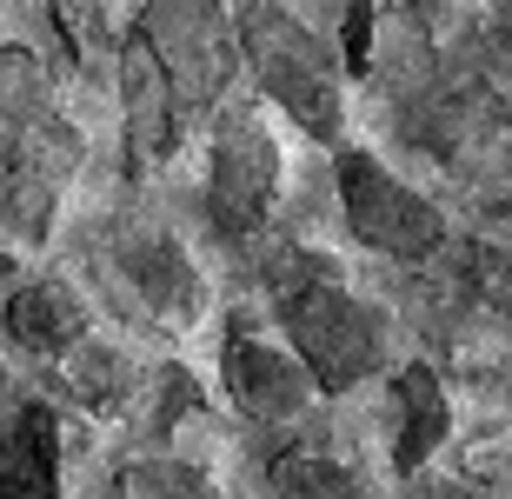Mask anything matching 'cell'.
<instances>
[{"label": "cell", "mask_w": 512, "mask_h": 499, "mask_svg": "<svg viewBox=\"0 0 512 499\" xmlns=\"http://www.w3.org/2000/svg\"><path fill=\"white\" fill-rule=\"evenodd\" d=\"M273 287H280V320L293 333V353L306 360V373L326 393H346V386H360L380 366V353H386L380 320L333 273H320V260H300V253L273 260Z\"/></svg>", "instance_id": "1"}, {"label": "cell", "mask_w": 512, "mask_h": 499, "mask_svg": "<svg viewBox=\"0 0 512 499\" xmlns=\"http://www.w3.org/2000/svg\"><path fill=\"white\" fill-rule=\"evenodd\" d=\"M240 40H247V60H253V74H260V87L300 120L306 134H320V140L340 134V74H333V54L306 34L300 20L280 14V7H253L240 20Z\"/></svg>", "instance_id": "2"}, {"label": "cell", "mask_w": 512, "mask_h": 499, "mask_svg": "<svg viewBox=\"0 0 512 499\" xmlns=\"http://www.w3.org/2000/svg\"><path fill=\"white\" fill-rule=\"evenodd\" d=\"M340 207H346V227L373 253L433 260L446 247V220L433 213V200L413 193L406 180H393L373 154H340Z\"/></svg>", "instance_id": "3"}, {"label": "cell", "mask_w": 512, "mask_h": 499, "mask_svg": "<svg viewBox=\"0 0 512 499\" xmlns=\"http://www.w3.org/2000/svg\"><path fill=\"white\" fill-rule=\"evenodd\" d=\"M140 40L160 60L180 114H193L220 94V80H227V20H220L213 0H153L147 20H140Z\"/></svg>", "instance_id": "4"}, {"label": "cell", "mask_w": 512, "mask_h": 499, "mask_svg": "<svg viewBox=\"0 0 512 499\" xmlns=\"http://www.w3.org/2000/svg\"><path fill=\"white\" fill-rule=\"evenodd\" d=\"M273 187H280V147L266 134V120L227 114L220 147H213V187H207L213 227L227 233V240H247L266 220V207H273Z\"/></svg>", "instance_id": "5"}, {"label": "cell", "mask_w": 512, "mask_h": 499, "mask_svg": "<svg viewBox=\"0 0 512 499\" xmlns=\"http://www.w3.org/2000/svg\"><path fill=\"white\" fill-rule=\"evenodd\" d=\"M220 373H227V393L233 406L247 413V420H293L306 406V393H313V373H306V360H286L280 346H266L260 333L233 327L227 346H220Z\"/></svg>", "instance_id": "6"}, {"label": "cell", "mask_w": 512, "mask_h": 499, "mask_svg": "<svg viewBox=\"0 0 512 499\" xmlns=\"http://www.w3.org/2000/svg\"><path fill=\"white\" fill-rule=\"evenodd\" d=\"M0 499H60V420L54 406H20L0 426Z\"/></svg>", "instance_id": "7"}, {"label": "cell", "mask_w": 512, "mask_h": 499, "mask_svg": "<svg viewBox=\"0 0 512 499\" xmlns=\"http://www.w3.org/2000/svg\"><path fill=\"white\" fill-rule=\"evenodd\" d=\"M0 327L20 353H34V360H67L80 340H87V307H80L74 293L60 287V280H34V287H20L0 313Z\"/></svg>", "instance_id": "8"}, {"label": "cell", "mask_w": 512, "mask_h": 499, "mask_svg": "<svg viewBox=\"0 0 512 499\" xmlns=\"http://www.w3.org/2000/svg\"><path fill=\"white\" fill-rule=\"evenodd\" d=\"M127 280L140 287V300H147L167 327H193V313H200V280H193L187 253L173 247V240H127Z\"/></svg>", "instance_id": "9"}, {"label": "cell", "mask_w": 512, "mask_h": 499, "mask_svg": "<svg viewBox=\"0 0 512 499\" xmlns=\"http://www.w3.org/2000/svg\"><path fill=\"white\" fill-rule=\"evenodd\" d=\"M399 400V440H393V466L399 473H419V466L439 453L446 426H453V406H446V386H439L433 366H406L393 380Z\"/></svg>", "instance_id": "10"}, {"label": "cell", "mask_w": 512, "mask_h": 499, "mask_svg": "<svg viewBox=\"0 0 512 499\" xmlns=\"http://www.w3.org/2000/svg\"><path fill=\"white\" fill-rule=\"evenodd\" d=\"M453 280L466 293V307L493 313V320H512V253L506 247H486V240H466L453 247Z\"/></svg>", "instance_id": "11"}, {"label": "cell", "mask_w": 512, "mask_h": 499, "mask_svg": "<svg viewBox=\"0 0 512 499\" xmlns=\"http://www.w3.org/2000/svg\"><path fill=\"white\" fill-rule=\"evenodd\" d=\"M273 486H280V499H366L360 480L340 460H326V453H280L273 460Z\"/></svg>", "instance_id": "12"}, {"label": "cell", "mask_w": 512, "mask_h": 499, "mask_svg": "<svg viewBox=\"0 0 512 499\" xmlns=\"http://www.w3.org/2000/svg\"><path fill=\"white\" fill-rule=\"evenodd\" d=\"M120 499H220L193 466H173V460H133L120 466V480H114Z\"/></svg>", "instance_id": "13"}, {"label": "cell", "mask_w": 512, "mask_h": 499, "mask_svg": "<svg viewBox=\"0 0 512 499\" xmlns=\"http://www.w3.org/2000/svg\"><path fill=\"white\" fill-rule=\"evenodd\" d=\"M366 27H373V0H353V14H346V67H366Z\"/></svg>", "instance_id": "14"}, {"label": "cell", "mask_w": 512, "mask_h": 499, "mask_svg": "<svg viewBox=\"0 0 512 499\" xmlns=\"http://www.w3.org/2000/svg\"><path fill=\"white\" fill-rule=\"evenodd\" d=\"M439 7H446V0H413V14H439Z\"/></svg>", "instance_id": "15"}, {"label": "cell", "mask_w": 512, "mask_h": 499, "mask_svg": "<svg viewBox=\"0 0 512 499\" xmlns=\"http://www.w3.org/2000/svg\"><path fill=\"white\" fill-rule=\"evenodd\" d=\"M499 54H506V60H512V34H506V40H499Z\"/></svg>", "instance_id": "16"}, {"label": "cell", "mask_w": 512, "mask_h": 499, "mask_svg": "<svg viewBox=\"0 0 512 499\" xmlns=\"http://www.w3.org/2000/svg\"><path fill=\"white\" fill-rule=\"evenodd\" d=\"M0 267H7V260H0Z\"/></svg>", "instance_id": "17"}]
</instances>
